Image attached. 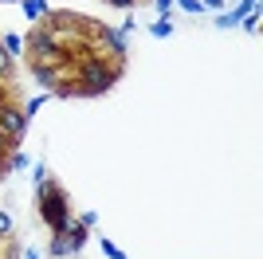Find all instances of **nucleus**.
Segmentation results:
<instances>
[{"label": "nucleus", "mask_w": 263, "mask_h": 259, "mask_svg": "<svg viewBox=\"0 0 263 259\" xmlns=\"http://www.w3.org/2000/svg\"><path fill=\"white\" fill-rule=\"evenodd\" d=\"M47 251H51L55 259H75V255H71V248H67V239H63V236H51V248H47Z\"/></svg>", "instance_id": "nucleus-9"}, {"label": "nucleus", "mask_w": 263, "mask_h": 259, "mask_svg": "<svg viewBox=\"0 0 263 259\" xmlns=\"http://www.w3.org/2000/svg\"><path fill=\"white\" fill-rule=\"evenodd\" d=\"M12 236H16V228H12V216L0 208V244H4V239H12Z\"/></svg>", "instance_id": "nucleus-10"}, {"label": "nucleus", "mask_w": 263, "mask_h": 259, "mask_svg": "<svg viewBox=\"0 0 263 259\" xmlns=\"http://www.w3.org/2000/svg\"><path fill=\"white\" fill-rule=\"evenodd\" d=\"M0 47H4V51H8L12 59H16V55L24 51V40H20L16 32H0Z\"/></svg>", "instance_id": "nucleus-6"}, {"label": "nucleus", "mask_w": 263, "mask_h": 259, "mask_svg": "<svg viewBox=\"0 0 263 259\" xmlns=\"http://www.w3.org/2000/svg\"><path fill=\"white\" fill-rule=\"evenodd\" d=\"M102 251H106V255H110V259H126V255H122V251H118V248H114V244H110V239H102Z\"/></svg>", "instance_id": "nucleus-14"}, {"label": "nucleus", "mask_w": 263, "mask_h": 259, "mask_svg": "<svg viewBox=\"0 0 263 259\" xmlns=\"http://www.w3.org/2000/svg\"><path fill=\"white\" fill-rule=\"evenodd\" d=\"M181 4H185L189 12H200V8H204V4H197V0H181Z\"/></svg>", "instance_id": "nucleus-16"}, {"label": "nucleus", "mask_w": 263, "mask_h": 259, "mask_svg": "<svg viewBox=\"0 0 263 259\" xmlns=\"http://www.w3.org/2000/svg\"><path fill=\"white\" fill-rule=\"evenodd\" d=\"M16 145H20V141H12L8 134H4V130H0V161H4V157H8V153L16 150Z\"/></svg>", "instance_id": "nucleus-11"}, {"label": "nucleus", "mask_w": 263, "mask_h": 259, "mask_svg": "<svg viewBox=\"0 0 263 259\" xmlns=\"http://www.w3.org/2000/svg\"><path fill=\"white\" fill-rule=\"evenodd\" d=\"M0 130H4L12 141H20L24 134H28V114H24V106L4 102V106H0Z\"/></svg>", "instance_id": "nucleus-3"}, {"label": "nucleus", "mask_w": 263, "mask_h": 259, "mask_svg": "<svg viewBox=\"0 0 263 259\" xmlns=\"http://www.w3.org/2000/svg\"><path fill=\"white\" fill-rule=\"evenodd\" d=\"M51 95H55V98H79V86H75V79H59V83L51 86Z\"/></svg>", "instance_id": "nucleus-8"}, {"label": "nucleus", "mask_w": 263, "mask_h": 259, "mask_svg": "<svg viewBox=\"0 0 263 259\" xmlns=\"http://www.w3.org/2000/svg\"><path fill=\"white\" fill-rule=\"evenodd\" d=\"M12 79H16V59L0 47V83H12Z\"/></svg>", "instance_id": "nucleus-7"}, {"label": "nucleus", "mask_w": 263, "mask_h": 259, "mask_svg": "<svg viewBox=\"0 0 263 259\" xmlns=\"http://www.w3.org/2000/svg\"><path fill=\"white\" fill-rule=\"evenodd\" d=\"M169 32H173V24H169V20H157V24H154V35H161V40H165Z\"/></svg>", "instance_id": "nucleus-12"}, {"label": "nucleus", "mask_w": 263, "mask_h": 259, "mask_svg": "<svg viewBox=\"0 0 263 259\" xmlns=\"http://www.w3.org/2000/svg\"><path fill=\"white\" fill-rule=\"evenodd\" d=\"M106 4H114V8H134L138 0H106Z\"/></svg>", "instance_id": "nucleus-15"}, {"label": "nucleus", "mask_w": 263, "mask_h": 259, "mask_svg": "<svg viewBox=\"0 0 263 259\" xmlns=\"http://www.w3.org/2000/svg\"><path fill=\"white\" fill-rule=\"evenodd\" d=\"M59 47H67V43L59 40V35H55L44 20H40L32 32H28V59H35V55H47V51H59Z\"/></svg>", "instance_id": "nucleus-2"}, {"label": "nucleus", "mask_w": 263, "mask_h": 259, "mask_svg": "<svg viewBox=\"0 0 263 259\" xmlns=\"http://www.w3.org/2000/svg\"><path fill=\"white\" fill-rule=\"evenodd\" d=\"M87 236H90V228L83 224V220H71V224H67L63 239H67V248H71V255H79V251L87 248Z\"/></svg>", "instance_id": "nucleus-4"}, {"label": "nucleus", "mask_w": 263, "mask_h": 259, "mask_svg": "<svg viewBox=\"0 0 263 259\" xmlns=\"http://www.w3.org/2000/svg\"><path fill=\"white\" fill-rule=\"evenodd\" d=\"M157 12H161V20H169V12H173V0H154Z\"/></svg>", "instance_id": "nucleus-13"}, {"label": "nucleus", "mask_w": 263, "mask_h": 259, "mask_svg": "<svg viewBox=\"0 0 263 259\" xmlns=\"http://www.w3.org/2000/svg\"><path fill=\"white\" fill-rule=\"evenodd\" d=\"M20 8H24V16H28V20H35V24L47 16V4H44V0H20Z\"/></svg>", "instance_id": "nucleus-5"}, {"label": "nucleus", "mask_w": 263, "mask_h": 259, "mask_svg": "<svg viewBox=\"0 0 263 259\" xmlns=\"http://www.w3.org/2000/svg\"><path fill=\"white\" fill-rule=\"evenodd\" d=\"M35 208H40V220L51 228V236H63L67 224L75 220V216H71V205H67V189L55 181V177L35 184Z\"/></svg>", "instance_id": "nucleus-1"}]
</instances>
